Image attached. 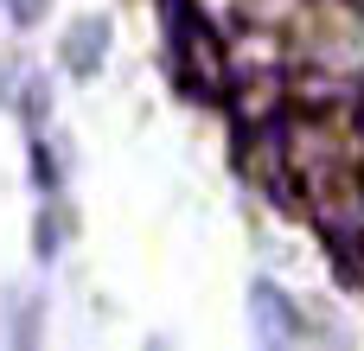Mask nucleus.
I'll list each match as a JSON object with an SVG mask.
<instances>
[{"label":"nucleus","mask_w":364,"mask_h":351,"mask_svg":"<svg viewBox=\"0 0 364 351\" xmlns=\"http://www.w3.org/2000/svg\"><path fill=\"white\" fill-rule=\"evenodd\" d=\"M26 64H13V58H0V109H13V77H19Z\"/></svg>","instance_id":"nucleus-8"},{"label":"nucleus","mask_w":364,"mask_h":351,"mask_svg":"<svg viewBox=\"0 0 364 351\" xmlns=\"http://www.w3.org/2000/svg\"><path fill=\"white\" fill-rule=\"evenodd\" d=\"M13 109H19V122L45 128V122H51V77H45V70H19V90H13Z\"/></svg>","instance_id":"nucleus-3"},{"label":"nucleus","mask_w":364,"mask_h":351,"mask_svg":"<svg viewBox=\"0 0 364 351\" xmlns=\"http://www.w3.org/2000/svg\"><path fill=\"white\" fill-rule=\"evenodd\" d=\"M32 179H38L45 192H58V185H64V173H58V147H51L45 134H32Z\"/></svg>","instance_id":"nucleus-6"},{"label":"nucleus","mask_w":364,"mask_h":351,"mask_svg":"<svg viewBox=\"0 0 364 351\" xmlns=\"http://www.w3.org/2000/svg\"><path fill=\"white\" fill-rule=\"evenodd\" d=\"M6 307H13V313H6V339H13V345H32V339H38V320H45L38 294H26V301L6 294Z\"/></svg>","instance_id":"nucleus-4"},{"label":"nucleus","mask_w":364,"mask_h":351,"mask_svg":"<svg viewBox=\"0 0 364 351\" xmlns=\"http://www.w3.org/2000/svg\"><path fill=\"white\" fill-rule=\"evenodd\" d=\"M250 320H256V339L262 345H307V301H294L269 275L250 281Z\"/></svg>","instance_id":"nucleus-1"},{"label":"nucleus","mask_w":364,"mask_h":351,"mask_svg":"<svg viewBox=\"0 0 364 351\" xmlns=\"http://www.w3.org/2000/svg\"><path fill=\"white\" fill-rule=\"evenodd\" d=\"M109 19L102 13H83V19H70V32L58 38V58H64V70L70 77H96L102 70V58H109Z\"/></svg>","instance_id":"nucleus-2"},{"label":"nucleus","mask_w":364,"mask_h":351,"mask_svg":"<svg viewBox=\"0 0 364 351\" xmlns=\"http://www.w3.org/2000/svg\"><path fill=\"white\" fill-rule=\"evenodd\" d=\"M0 6H6V19H13L19 32H32V26L51 19V0H0Z\"/></svg>","instance_id":"nucleus-7"},{"label":"nucleus","mask_w":364,"mask_h":351,"mask_svg":"<svg viewBox=\"0 0 364 351\" xmlns=\"http://www.w3.org/2000/svg\"><path fill=\"white\" fill-rule=\"evenodd\" d=\"M70 224H77V217H70V211H64V205H58V198H51V205H45V217H38V237H32V243H38V256H45V262H51V256H58V249H64V230H70Z\"/></svg>","instance_id":"nucleus-5"}]
</instances>
